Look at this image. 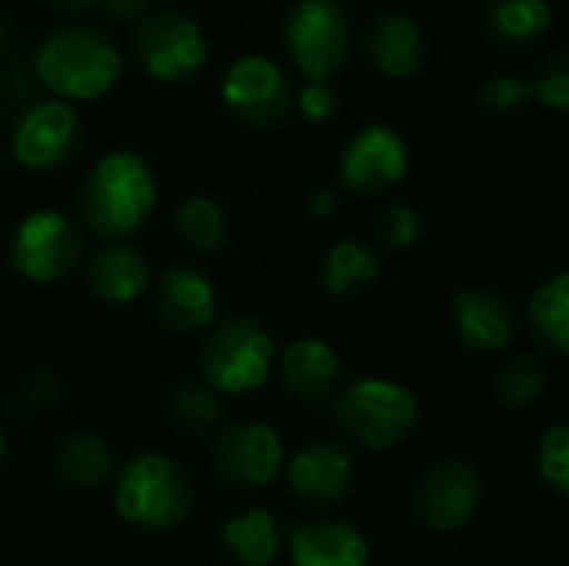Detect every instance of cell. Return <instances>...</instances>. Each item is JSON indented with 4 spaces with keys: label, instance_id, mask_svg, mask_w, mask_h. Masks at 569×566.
I'll return each mask as SVG.
<instances>
[{
    "label": "cell",
    "instance_id": "obj_1",
    "mask_svg": "<svg viewBox=\"0 0 569 566\" xmlns=\"http://www.w3.org/2000/svg\"><path fill=\"white\" fill-rule=\"evenodd\" d=\"M157 207V177L133 150L103 153L80 187L83 224L103 240L137 234Z\"/></svg>",
    "mask_w": 569,
    "mask_h": 566
},
{
    "label": "cell",
    "instance_id": "obj_2",
    "mask_svg": "<svg viewBox=\"0 0 569 566\" xmlns=\"http://www.w3.org/2000/svg\"><path fill=\"white\" fill-rule=\"evenodd\" d=\"M33 70L47 90L70 100H100L123 73L113 40L97 27H60L43 37Z\"/></svg>",
    "mask_w": 569,
    "mask_h": 566
},
{
    "label": "cell",
    "instance_id": "obj_3",
    "mask_svg": "<svg viewBox=\"0 0 569 566\" xmlns=\"http://www.w3.org/2000/svg\"><path fill=\"white\" fill-rule=\"evenodd\" d=\"M113 507L120 520L140 530H173L193 510V484L180 464L170 457L147 450L130 457L117 470Z\"/></svg>",
    "mask_w": 569,
    "mask_h": 566
},
{
    "label": "cell",
    "instance_id": "obj_4",
    "mask_svg": "<svg viewBox=\"0 0 569 566\" xmlns=\"http://www.w3.org/2000/svg\"><path fill=\"white\" fill-rule=\"evenodd\" d=\"M277 360V344L270 330L253 317H227L217 324L200 347V377L217 394H250L260 390Z\"/></svg>",
    "mask_w": 569,
    "mask_h": 566
},
{
    "label": "cell",
    "instance_id": "obj_5",
    "mask_svg": "<svg viewBox=\"0 0 569 566\" xmlns=\"http://www.w3.org/2000/svg\"><path fill=\"white\" fill-rule=\"evenodd\" d=\"M337 427L367 450H390L407 440L420 420L417 394L387 377L350 384L333 404Z\"/></svg>",
    "mask_w": 569,
    "mask_h": 566
},
{
    "label": "cell",
    "instance_id": "obj_6",
    "mask_svg": "<svg viewBox=\"0 0 569 566\" xmlns=\"http://www.w3.org/2000/svg\"><path fill=\"white\" fill-rule=\"evenodd\" d=\"M283 40L307 80H330L350 57L353 23L337 0H300L283 20Z\"/></svg>",
    "mask_w": 569,
    "mask_h": 566
},
{
    "label": "cell",
    "instance_id": "obj_7",
    "mask_svg": "<svg viewBox=\"0 0 569 566\" xmlns=\"http://www.w3.org/2000/svg\"><path fill=\"white\" fill-rule=\"evenodd\" d=\"M133 60L160 83H183L207 67L210 47L197 20L180 10L147 13L133 27Z\"/></svg>",
    "mask_w": 569,
    "mask_h": 566
},
{
    "label": "cell",
    "instance_id": "obj_8",
    "mask_svg": "<svg viewBox=\"0 0 569 566\" xmlns=\"http://www.w3.org/2000/svg\"><path fill=\"white\" fill-rule=\"evenodd\" d=\"M83 230L60 210L27 214L10 237V264L30 284H57L77 270Z\"/></svg>",
    "mask_w": 569,
    "mask_h": 566
},
{
    "label": "cell",
    "instance_id": "obj_9",
    "mask_svg": "<svg viewBox=\"0 0 569 566\" xmlns=\"http://www.w3.org/2000/svg\"><path fill=\"white\" fill-rule=\"evenodd\" d=\"M220 97L227 110L253 130L283 123L293 107V90L283 70L270 57H260V53H250L230 63Z\"/></svg>",
    "mask_w": 569,
    "mask_h": 566
},
{
    "label": "cell",
    "instance_id": "obj_10",
    "mask_svg": "<svg viewBox=\"0 0 569 566\" xmlns=\"http://www.w3.org/2000/svg\"><path fill=\"white\" fill-rule=\"evenodd\" d=\"M283 470V440L263 420H240L213 440V474L233 490H260Z\"/></svg>",
    "mask_w": 569,
    "mask_h": 566
},
{
    "label": "cell",
    "instance_id": "obj_11",
    "mask_svg": "<svg viewBox=\"0 0 569 566\" xmlns=\"http://www.w3.org/2000/svg\"><path fill=\"white\" fill-rule=\"evenodd\" d=\"M410 170L403 137L387 123L360 127L340 153V183L353 193L373 197L397 187Z\"/></svg>",
    "mask_w": 569,
    "mask_h": 566
},
{
    "label": "cell",
    "instance_id": "obj_12",
    "mask_svg": "<svg viewBox=\"0 0 569 566\" xmlns=\"http://www.w3.org/2000/svg\"><path fill=\"white\" fill-rule=\"evenodd\" d=\"M77 143H80V120L73 107L63 100H43L27 107L10 137L13 160L27 170H53L67 163Z\"/></svg>",
    "mask_w": 569,
    "mask_h": 566
},
{
    "label": "cell",
    "instance_id": "obj_13",
    "mask_svg": "<svg viewBox=\"0 0 569 566\" xmlns=\"http://www.w3.org/2000/svg\"><path fill=\"white\" fill-rule=\"evenodd\" d=\"M480 500H483L480 477L463 460H443L430 467L413 494L417 517L437 534H453L467 527L480 510Z\"/></svg>",
    "mask_w": 569,
    "mask_h": 566
},
{
    "label": "cell",
    "instance_id": "obj_14",
    "mask_svg": "<svg viewBox=\"0 0 569 566\" xmlns=\"http://www.w3.org/2000/svg\"><path fill=\"white\" fill-rule=\"evenodd\" d=\"M357 480L353 454L337 440H313L300 447L287 464L290 494L307 507H330L340 504Z\"/></svg>",
    "mask_w": 569,
    "mask_h": 566
},
{
    "label": "cell",
    "instance_id": "obj_15",
    "mask_svg": "<svg viewBox=\"0 0 569 566\" xmlns=\"http://www.w3.org/2000/svg\"><path fill=\"white\" fill-rule=\"evenodd\" d=\"M450 320L457 337L477 354H500L517 340V310L490 287L460 290L450 304Z\"/></svg>",
    "mask_w": 569,
    "mask_h": 566
},
{
    "label": "cell",
    "instance_id": "obj_16",
    "mask_svg": "<svg viewBox=\"0 0 569 566\" xmlns=\"http://www.w3.org/2000/svg\"><path fill=\"white\" fill-rule=\"evenodd\" d=\"M153 314L163 330L183 337L210 327L217 320V290L193 267H167L157 280Z\"/></svg>",
    "mask_w": 569,
    "mask_h": 566
},
{
    "label": "cell",
    "instance_id": "obj_17",
    "mask_svg": "<svg viewBox=\"0 0 569 566\" xmlns=\"http://www.w3.org/2000/svg\"><path fill=\"white\" fill-rule=\"evenodd\" d=\"M290 564L370 566V544L347 520H300L290 527Z\"/></svg>",
    "mask_w": 569,
    "mask_h": 566
},
{
    "label": "cell",
    "instance_id": "obj_18",
    "mask_svg": "<svg viewBox=\"0 0 569 566\" xmlns=\"http://www.w3.org/2000/svg\"><path fill=\"white\" fill-rule=\"evenodd\" d=\"M280 377L300 404H323L340 387V357L320 337H297L280 354Z\"/></svg>",
    "mask_w": 569,
    "mask_h": 566
},
{
    "label": "cell",
    "instance_id": "obj_19",
    "mask_svg": "<svg viewBox=\"0 0 569 566\" xmlns=\"http://www.w3.org/2000/svg\"><path fill=\"white\" fill-rule=\"evenodd\" d=\"M87 287L103 304H133L150 287V264L133 244H103L87 264Z\"/></svg>",
    "mask_w": 569,
    "mask_h": 566
},
{
    "label": "cell",
    "instance_id": "obj_20",
    "mask_svg": "<svg viewBox=\"0 0 569 566\" xmlns=\"http://www.w3.org/2000/svg\"><path fill=\"white\" fill-rule=\"evenodd\" d=\"M367 53L383 77L407 80L423 67L427 57L423 30L403 13H383L373 20L367 33Z\"/></svg>",
    "mask_w": 569,
    "mask_h": 566
},
{
    "label": "cell",
    "instance_id": "obj_21",
    "mask_svg": "<svg viewBox=\"0 0 569 566\" xmlns=\"http://www.w3.org/2000/svg\"><path fill=\"white\" fill-rule=\"evenodd\" d=\"M553 7L547 0H493L487 7V33L507 50H530L547 37Z\"/></svg>",
    "mask_w": 569,
    "mask_h": 566
},
{
    "label": "cell",
    "instance_id": "obj_22",
    "mask_svg": "<svg viewBox=\"0 0 569 566\" xmlns=\"http://www.w3.org/2000/svg\"><path fill=\"white\" fill-rule=\"evenodd\" d=\"M223 547L240 566H270L280 554L277 517L263 507H250L223 524Z\"/></svg>",
    "mask_w": 569,
    "mask_h": 566
},
{
    "label": "cell",
    "instance_id": "obj_23",
    "mask_svg": "<svg viewBox=\"0 0 569 566\" xmlns=\"http://www.w3.org/2000/svg\"><path fill=\"white\" fill-rule=\"evenodd\" d=\"M53 470L63 484H70L77 490H90V487H100L113 474V454L103 444V437L80 430L57 444Z\"/></svg>",
    "mask_w": 569,
    "mask_h": 566
},
{
    "label": "cell",
    "instance_id": "obj_24",
    "mask_svg": "<svg viewBox=\"0 0 569 566\" xmlns=\"http://www.w3.org/2000/svg\"><path fill=\"white\" fill-rule=\"evenodd\" d=\"M380 277V257L360 240H337L320 264V280L333 297H353Z\"/></svg>",
    "mask_w": 569,
    "mask_h": 566
},
{
    "label": "cell",
    "instance_id": "obj_25",
    "mask_svg": "<svg viewBox=\"0 0 569 566\" xmlns=\"http://www.w3.org/2000/svg\"><path fill=\"white\" fill-rule=\"evenodd\" d=\"M530 324L537 337L553 350H569V274H553L547 284H540L530 297Z\"/></svg>",
    "mask_w": 569,
    "mask_h": 566
},
{
    "label": "cell",
    "instance_id": "obj_26",
    "mask_svg": "<svg viewBox=\"0 0 569 566\" xmlns=\"http://www.w3.org/2000/svg\"><path fill=\"white\" fill-rule=\"evenodd\" d=\"M177 227L187 247L200 254H213L227 240V217L217 200L210 197H187L177 210Z\"/></svg>",
    "mask_w": 569,
    "mask_h": 566
},
{
    "label": "cell",
    "instance_id": "obj_27",
    "mask_svg": "<svg viewBox=\"0 0 569 566\" xmlns=\"http://www.w3.org/2000/svg\"><path fill=\"white\" fill-rule=\"evenodd\" d=\"M170 414L183 434H207L220 424V397L203 380H187L170 400Z\"/></svg>",
    "mask_w": 569,
    "mask_h": 566
},
{
    "label": "cell",
    "instance_id": "obj_28",
    "mask_svg": "<svg viewBox=\"0 0 569 566\" xmlns=\"http://www.w3.org/2000/svg\"><path fill=\"white\" fill-rule=\"evenodd\" d=\"M543 387H547V367L537 357H513L497 374V397L510 410L530 407L543 394Z\"/></svg>",
    "mask_w": 569,
    "mask_h": 566
},
{
    "label": "cell",
    "instance_id": "obj_29",
    "mask_svg": "<svg viewBox=\"0 0 569 566\" xmlns=\"http://www.w3.org/2000/svg\"><path fill=\"white\" fill-rule=\"evenodd\" d=\"M537 467L540 477L557 490L569 494V427L567 424H553L537 447Z\"/></svg>",
    "mask_w": 569,
    "mask_h": 566
},
{
    "label": "cell",
    "instance_id": "obj_30",
    "mask_svg": "<svg viewBox=\"0 0 569 566\" xmlns=\"http://www.w3.org/2000/svg\"><path fill=\"white\" fill-rule=\"evenodd\" d=\"M377 234L387 250H410L423 234V217L410 203H387L377 217Z\"/></svg>",
    "mask_w": 569,
    "mask_h": 566
},
{
    "label": "cell",
    "instance_id": "obj_31",
    "mask_svg": "<svg viewBox=\"0 0 569 566\" xmlns=\"http://www.w3.org/2000/svg\"><path fill=\"white\" fill-rule=\"evenodd\" d=\"M530 100L550 107V110H567L569 107V57L557 53L543 63L540 77L530 83Z\"/></svg>",
    "mask_w": 569,
    "mask_h": 566
},
{
    "label": "cell",
    "instance_id": "obj_32",
    "mask_svg": "<svg viewBox=\"0 0 569 566\" xmlns=\"http://www.w3.org/2000/svg\"><path fill=\"white\" fill-rule=\"evenodd\" d=\"M530 100V83L520 77H490L480 87V107L487 113H513Z\"/></svg>",
    "mask_w": 569,
    "mask_h": 566
},
{
    "label": "cell",
    "instance_id": "obj_33",
    "mask_svg": "<svg viewBox=\"0 0 569 566\" xmlns=\"http://www.w3.org/2000/svg\"><path fill=\"white\" fill-rule=\"evenodd\" d=\"M297 107L310 123H323L337 113V93L330 83L323 80H310L300 93H297Z\"/></svg>",
    "mask_w": 569,
    "mask_h": 566
},
{
    "label": "cell",
    "instance_id": "obj_34",
    "mask_svg": "<svg viewBox=\"0 0 569 566\" xmlns=\"http://www.w3.org/2000/svg\"><path fill=\"white\" fill-rule=\"evenodd\" d=\"M57 390H60V384H57L53 374H33V377L27 380L20 400H23L27 407H50L53 397H57Z\"/></svg>",
    "mask_w": 569,
    "mask_h": 566
},
{
    "label": "cell",
    "instance_id": "obj_35",
    "mask_svg": "<svg viewBox=\"0 0 569 566\" xmlns=\"http://www.w3.org/2000/svg\"><path fill=\"white\" fill-rule=\"evenodd\" d=\"M147 3H150V0H100V7L107 10V17L117 20V23L137 20V17L147 10Z\"/></svg>",
    "mask_w": 569,
    "mask_h": 566
},
{
    "label": "cell",
    "instance_id": "obj_36",
    "mask_svg": "<svg viewBox=\"0 0 569 566\" xmlns=\"http://www.w3.org/2000/svg\"><path fill=\"white\" fill-rule=\"evenodd\" d=\"M333 210H337V193H333V190H317V193L310 197V217L327 220Z\"/></svg>",
    "mask_w": 569,
    "mask_h": 566
},
{
    "label": "cell",
    "instance_id": "obj_37",
    "mask_svg": "<svg viewBox=\"0 0 569 566\" xmlns=\"http://www.w3.org/2000/svg\"><path fill=\"white\" fill-rule=\"evenodd\" d=\"M57 10H67V13H80V10H90V7H100V0H53Z\"/></svg>",
    "mask_w": 569,
    "mask_h": 566
},
{
    "label": "cell",
    "instance_id": "obj_38",
    "mask_svg": "<svg viewBox=\"0 0 569 566\" xmlns=\"http://www.w3.org/2000/svg\"><path fill=\"white\" fill-rule=\"evenodd\" d=\"M3 457H7V434L0 430V464H3Z\"/></svg>",
    "mask_w": 569,
    "mask_h": 566
},
{
    "label": "cell",
    "instance_id": "obj_39",
    "mask_svg": "<svg viewBox=\"0 0 569 566\" xmlns=\"http://www.w3.org/2000/svg\"><path fill=\"white\" fill-rule=\"evenodd\" d=\"M0 40H3V23H0Z\"/></svg>",
    "mask_w": 569,
    "mask_h": 566
}]
</instances>
